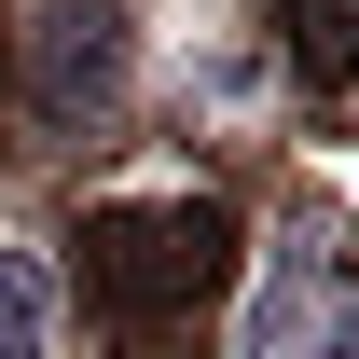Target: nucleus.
<instances>
[{"instance_id": "obj_3", "label": "nucleus", "mask_w": 359, "mask_h": 359, "mask_svg": "<svg viewBox=\"0 0 359 359\" xmlns=\"http://www.w3.org/2000/svg\"><path fill=\"white\" fill-rule=\"evenodd\" d=\"M55 346V276L42 249H0V359H42Z\"/></svg>"}, {"instance_id": "obj_2", "label": "nucleus", "mask_w": 359, "mask_h": 359, "mask_svg": "<svg viewBox=\"0 0 359 359\" xmlns=\"http://www.w3.org/2000/svg\"><path fill=\"white\" fill-rule=\"evenodd\" d=\"M125 83H138L125 0H42V14H28V69H14V97H28L42 138H97L111 111H125Z\"/></svg>"}, {"instance_id": "obj_1", "label": "nucleus", "mask_w": 359, "mask_h": 359, "mask_svg": "<svg viewBox=\"0 0 359 359\" xmlns=\"http://www.w3.org/2000/svg\"><path fill=\"white\" fill-rule=\"evenodd\" d=\"M222 276H235V222L208 208V194H166V208H97V235H83V290H97V318H125V332L194 318Z\"/></svg>"}]
</instances>
